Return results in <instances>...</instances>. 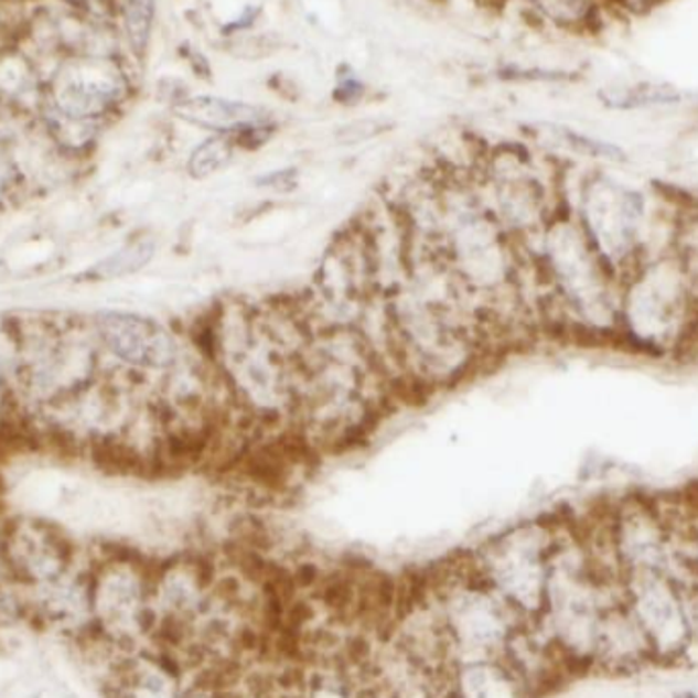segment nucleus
<instances>
[{
    "mask_svg": "<svg viewBox=\"0 0 698 698\" xmlns=\"http://www.w3.org/2000/svg\"><path fill=\"white\" fill-rule=\"evenodd\" d=\"M151 574L153 566L131 551H110L88 563L93 630L125 652L150 644Z\"/></svg>",
    "mask_w": 698,
    "mask_h": 698,
    "instance_id": "f257e3e1",
    "label": "nucleus"
},
{
    "mask_svg": "<svg viewBox=\"0 0 698 698\" xmlns=\"http://www.w3.org/2000/svg\"><path fill=\"white\" fill-rule=\"evenodd\" d=\"M551 544L539 529L498 539L476 561L480 574L523 619L537 621L546 606Z\"/></svg>",
    "mask_w": 698,
    "mask_h": 698,
    "instance_id": "f03ea898",
    "label": "nucleus"
},
{
    "mask_svg": "<svg viewBox=\"0 0 698 698\" xmlns=\"http://www.w3.org/2000/svg\"><path fill=\"white\" fill-rule=\"evenodd\" d=\"M0 566L11 582L25 590L45 589L80 568L68 535L37 517L0 523Z\"/></svg>",
    "mask_w": 698,
    "mask_h": 698,
    "instance_id": "7ed1b4c3",
    "label": "nucleus"
},
{
    "mask_svg": "<svg viewBox=\"0 0 698 698\" xmlns=\"http://www.w3.org/2000/svg\"><path fill=\"white\" fill-rule=\"evenodd\" d=\"M93 331L105 352L136 371H165L179 357L170 331L151 316L103 311L93 319Z\"/></svg>",
    "mask_w": 698,
    "mask_h": 698,
    "instance_id": "20e7f679",
    "label": "nucleus"
},
{
    "mask_svg": "<svg viewBox=\"0 0 698 698\" xmlns=\"http://www.w3.org/2000/svg\"><path fill=\"white\" fill-rule=\"evenodd\" d=\"M184 674L172 657L141 647L121 659L105 683L107 698H182Z\"/></svg>",
    "mask_w": 698,
    "mask_h": 698,
    "instance_id": "39448f33",
    "label": "nucleus"
},
{
    "mask_svg": "<svg viewBox=\"0 0 698 698\" xmlns=\"http://www.w3.org/2000/svg\"><path fill=\"white\" fill-rule=\"evenodd\" d=\"M438 698H534L519 676L501 657L455 664Z\"/></svg>",
    "mask_w": 698,
    "mask_h": 698,
    "instance_id": "423d86ee",
    "label": "nucleus"
},
{
    "mask_svg": "<svg viewBox=\"0 0 698 698\" xmlns=\"http://www.w3.org/2000/svg\"><path fill=\"white\" fill-rule=\"evenodd\" d=\"M176 112L186 124L232 138H239L254 129L270 127V110L221 96L186 98L176 107Z\"/></svg>",
    "mask_w": 698,
    "mask_h": 698,
    "instance_id": "0eeeda50",
    "label": "nucleus"
},
{
    "mask_svg": "<svg viewBox=\"0 0 698 698\" xmlns=\"http://www.w3.org/2000/svg\"><path fill=\"white\" fill-rule=\"evenodd\" d=\"M601 98L613 109H642V107H656V105H670L676 103L680 95L674 90L670 84L662 83H633L611 86Z\"/></svg>",
    "mask_w": 698,
    "mask_h": 698,
    "instance_id": "6e6552de",
    "label": "nucleus"
},
{
    "mask_svg": "<svg viewBox=\"0 0 698 698\" xmlns=\"http://www.w3.org/2000/svg\"><path fill=\"white\" fill-rule=\"evenodd\" d=\"M153 251H155V246L151 244L150 239H139L129 246L121 247L107 260L96 264L90 276L96 280H110V278L133 275L153 258Z\"/></svg>",
    "mask_w": 698,
    "mask_h": 698,
    "instance_id": "1a4fd4ad",
    "label": "nucleus"
},
{
    "mask_svg": "<svg viewBox=\"0 0 698 698\" xmlns=\"http://www.w3.org/2000/svg\"><path fill=\"white\" fill-rule=\"evenodd\" d=\"M235 139L232 136H215L203 141L192 151L189 172L194 179H206L229 164L235 155Z\"/></svg>",
    "mask_w": 698,
    "mask_h": 698,
    "instance_id": "9d476101",
    "label": "nucleus"
},
{
    "mask_svg": "<svg viewBox=\"0 0 698 698\" xmlns=\"http://www.w3.org/2000/svg\"><path fill=\"white\" fill-rule=\"evenodd\" d=\"M155 0H127V29L131 43L141 52L150 35L151 14Z\"/></svg>",
    "mask_w": 698,
    "mask_h": 698,
    "instance_id": "9b49d317",
    "label": "nucleus"
},
{
    "mask_svg": "<svg viewBox=\"0 0 698 698\" xmlns=\"http://www.w3.org/2000/svg\"><path fill=\"white\" fill-rule=\"evenodd\" d=\"M232 54L235 57H244V60H260L268 57L280 50V43L276 42L275 35H247V37H237L233 40Z\"/></svg>",
    "mask_w": 698,
    "mask_h": 698,
    "instance_id": "f8f14e48",
    "label": "nucleus"
},
{
    "mask_svg": "<svg viewBox=\"0 0 698 698\" xmlns=\"http://www.w3.org/2000/svg\"><path fill=\"white\" fill-rule=\"evenodd\" d=\"M182 698H246L237 686L235 688H223V690H205V688H186Z\"/></svg>",
    "mask_w": 698,
    "mask_h": 698,
    "instance_id": "ddd939ff",
    "label": "nucleus"
},
{
    "mask_svg": "<svg viewBox=\"0 0 698 698\" xmlns=\"http://www.w3.org/2000/svg\"><path fill=\"white\" fill-rule=\"evenodd\" d=\"M601 2L606 4L609 9H615V11L635 9V4H652V0H601Z\"/></svg>",
    "mask_w": 698,
    "mask_h": 698,
    "instance_id": "4468645a",
    "label": "nucleus"
},
{
    "mask_svg": "<svg viewBox=\"0 0 698 698\" xmlns=\"http://www.w3.org/2000/svg\"><path fill=\"white\" fill-rule=\"evenodd\" d=\"M7 580H9V578H7V574H4V570H2V566H0V587H2V584H4Z\"/></svg>",
    "mask_w": 698,
    "mask_h": 698,
    "instance_id": "2eb2a0df",
    "label": "nucleus"
}]
</instances>
